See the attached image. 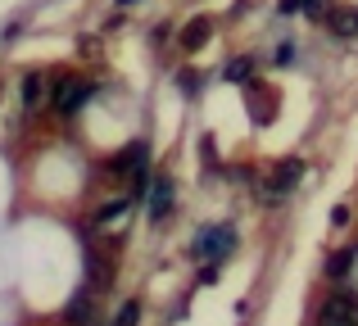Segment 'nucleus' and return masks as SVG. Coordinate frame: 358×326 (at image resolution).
I'll use <instances>...</instances> for the list:
<instances>
[{
  "instance_id": "15",
  "label": "nucleus",
  "mask_w": 358,
  "mask_h": 326,
  "mask_svg": "<svg viewBox=\"0 0 358 326\" xmlns=\"http://www.w3.org/2000/svg\"><path fill=\"white\" fill-rule=\"evenodd\" d=\"M250 68H254V59H231L227 68H222V77L227 82H250Z\"/></svg>"
},
{
  "instance_id": "18",
  "label": "nucleus",
  "mask_w": 358,
  "mask_h": 326,
  "mask_svg": "<svg viewBox=\"0 0 358 326\" xmlns=\"http://www.w3.org/2000/svg\"><path fill=\"white\" fill-rule=\"evenodd\" d=\"M350 218H354V213H350V204H336V209H331V227H345Z\"/></svg>"
},
{
  "instance_id": "21",
  "label": "nucleus",
  "mask_w": 358,
  "mask_h": 326,
  "mask_svg": "<svg viewBox=\"0 0 358 326\" xmlns=\"http://www.w3.org/2000/svg\"><path fill=\"white\" fill-rule=\"evenodd\" d=\"M118 5H136V0H118Z\"/></svg>"
},
{
  "instance_id": "4",
  "label": "nucleus",
  "mask_w": 358,
  "mask_h": 326,
  "mask_svg": "<svg viewBox=\"0 0 358 326\" xmlns=\"http://www.w3.org/2000/svg\"><path fill=\"white\" fill-rule=\"evenodd\" d=\"M105 172L109 177H136V172H150V141H127L122 150L114 154V159L105 163Z\"/></svg>"
},
{
  "instance_id": "3",
  "label": "nucleus",
  "mask_w": 358,
  "mask_h": 326,
  "mask_svg": "<svg viewBox=\"0 0 358 326\" xmlns=\"http://www.w3.org/2000/svg\"><path fill=\"white\" fill-rule=\"evenodd\" d=\"M299 177H304V159H281L277 168H272V177H268V186H263V204H281L290 191L299 186Z\"/></svg>"
},
{
  "instance_id": "17",
  "label": "nucleus",
  "mask_w": 358,
  "mask_h": 326,
  "mask_svg": "<svg viewBox=\"0 0 358 326\" xmlns=\"http://www.w3.org/2000/svg\"><path fill=\"white\" fill-rule=\"evenodd\" d=\"M177 91H186V96H195V91H200V77H195V68H182V73H177Z\"/></svg>"
},
{
  "instance_id": "14",
  "label": "nucleus",
  "mask_w": 358,
  "mask_h": 326,
  "mask_svg": "<svg viewBox=\"0 0 358 326\" xmlns=\"http://www.w3.org/2000/svg\"><path fill=\"white\" fill-rule=\"evenodd\" d=\"M114 326H141V299H122L114 313Z\"/></svg>"
},
{
  "instance_id": "8",
  "label": "nucleus",
  "mask_w": 358,
  "mask_h": 326,
  "mask_svg": "<svg viewBox=\"0 0 358 326\" xmlns=\"http://www.w3.org/2000/svg\"><path fill=\"white\" fill-rule=\"evenodd\" d=\"M41 105H45V77L41 73H23V109L41 114Z\"/></svg>"
},
{
  "instance_id": "2",
  "label": "nucleus",
  "mask_w": 358,
  "mask_h": 326,
  "mask_svg": "<svg viewBox=\"0 0 358 326\" xmlns=\"http://www.w3.org/2000/svg\"><path fill=\"white\" fill-rule=\"evenodd\" d=\"M317 326H358V290H331L317 304Z\"/></svg>"
},
{
  "instance_id": "5",
  "label": "nucleus",
  "mask_w": 358,
  "mask_h": 326,
  "mask_svg": "<svg viewBox=\"0 0 358 326\" xmlns=\"http://www.w3.org/2000/svg\"><path fill=\"white\" fill-rule=\"evenodd\" d=\"M173 200H177V186H173V177H150V191H145V213H150V222H164L168 213H173Z\"/></svg>"
},
{
  "instance_id": "13",
  "label": "nucleus",
  "mask_w": 358,
  "mask_h": 326,
  "mask_svg": "<svg viewBox=\"0 0 358 326\" xmlns=\"http://www.w3.org/2000/svg\"><path fill=\"white\" fill-rule=\"evenodd\" d=\"M91 295V290H87ZM87 295H78V299H69V309H64V322L69 326H87L91 322V299Z\"/></svg>"
},
{
  "instance_id": "12",
  "label": "nucleus",
  "mask_w": 358,
  "mask_h": 326,
  "mask_svg": "<svg viewBox=\"0 0 358 326\" xmlns=\"http://www.w3.org/2000/svg\"><path fill=\"white\" fill-rule=\"evenodd\" d=\"M127 209H131V200H109V204H100V209L91 213V222H96V227H109V222H118Z\"/></svg>"
},
{
  "instance_id": "7",
  "label": "nucleus",
  "mask_w": 358,
  "mask_h": 326,
  "mask_svg": "<svg viewBox=\"0 0 358 326\" xmlns=\"http://www.w3.org/2000/svg\"><path fill=\"white\" fill-rule=\"evenodd\" d=\"M209 32H213V18L200 14V18H191V23L182 27V36H177V41H182V50H200V45L209 41Z\"/></svg>"
},
{
  "instance_id": "16",
  "label": "nucleus",
  "mask_w": 358,
  "mask_h": 326,
  "mask_svg": "<svg viewBox=\"0 0 358 326\" xmlns=\"http://www.w3.org/2000/svg\"><path fill=\"white\" fill-rule=\"evenodd\" d=\"M299 14H308V18H327V14H331V5H327V0H299Z\"/></svg>"
},
{
  "instance_id": "11",
  "label": "nucleus",
  "mask_w": 358,
  "mask_h": 326,
  "mask_svg": "<svg viewBox=\"0 0 358 326\" xmlns=\"http://www.w3.org/2000/svg\"><path fill=\"white\" fill-rule=\"evenodd\" d=\"M327 27H331L341 41H350V36H358V9H331V14H327Z\"/></svg>"
},
{
  "instance_id": "6",
  "label": "nucleus",
  "mask_w": 358,
  "mask_h": 326,
  "mask_svg": "<svg viewBox=\"0 0 358 326\" xmlns=\"http://www.w3.org/2000/svg\"><path fill=\"white\" fill-rule=\"evenodd\" d=\"M87 96H91V87L82 77H73V73H69V77H59V87H55V114L73 118L82 105H87Z\"/></svg>"
},
{
  "instance_id": "20",
  "label": "nucleus",
  "mask_w": 358,
  "mask_h": 326,
  "mask_svg": "<svg viewBox=\"0 0 358 326\" xmlns=\"http://www.w3.org/2000/svg\"><path fill=\"white\" fill-rule=\"evenodd\" d=\"M277 9H281V14H299V0H281Z\"/></svg>"
},
{
  "instance_id": "1",
  "label": "nucleus",
  "mask_w": 358,
  "mask_h": 326,
  "mask_svg": "<svg viewBox=\"0 0 358 326\" xmlns=\"http://www.w3.org/2000/svg\"><path fill=\"white\" fill-rule=\"evenodd\" d=\"M236 249V227H227V222H213V227H200L195 231V240H191V258H209L213 267L222 263V258Z\"/></svg>"
},
{
  "instance_id": "9",
  "label": "nucleus",
  "mask_w": 358,
  "mask_h": 326,
  "mask_svg": "<svg viewBox=\"0 0 358 326\" xmlns=\"http://www.w3.org/2000/svg\"><path fill=\"white\" fill-rule=\"evenodd\" d=\"M87 276H91V286H87L91 295H96V290H105V286H109V276H114V267L105 263V254H100V249H91V254H87Z\"/></svg>"
},
{
  "instance_id": "19",
  "label": "nucleus",
  "mask_w": 358,
  "mask_h": 326,
  "mask_svg": "<svg viewBox=\"0 0 358 326\" xmlns=\"http://www.w3.org/2000/svg\"><path fill=\"white\" fill-rule=\"evenodd\" d=\"M290 59H295V45L286 41V45H281V50H277V64H290Z\"/></svg>"
},
{
  "instance_id": "10",
  "label": "nucleus",
  "mask_w": 358,
  "mask_h": 326,
  "mask_svg": "<svg viewBox=\"0 0 358 326\" xmlns=\"http://www.w3.org/2000/svg\"><path fill=\"white\" fill-rule=\"evenodd\" d=\"M354 263H358V249H331V258H327L322 272L331 276V281H345V276L354 272Z\"/></svg>"
}]
</instances>
